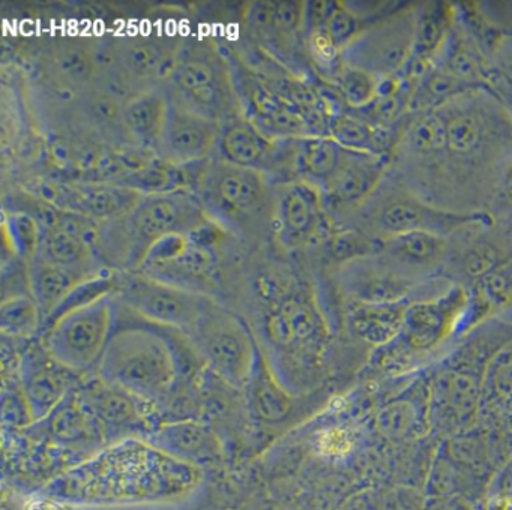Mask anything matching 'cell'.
Segmentation results:
<instances>
[{"label":"cell","mask_w":512,"mask_h":510,"mask_svg":"<svg viewBox=\"0 0 512 510\" xmlns=\"http://www.w3.org/2000/svg\"><path fill=\"white\" fill-rule=\"evenodd\" d=\"M448 134V206L482 212L512 186V120L490 89L472 90L440 108Z\"/></svg>","instance_id":"obj_1"},{"label":"cell","mask_w":512,"mask_h":510,"mask_svg":"<svg viewBox=\"0 0 512 510\" xmlns=\"http://www.w3.org/2000/svg\"><path fill=\"white\" fill-rule=\"evenodd\" d=\"M187 353L197 351L185 333L143 320L115 299L113 332L98 374L134 398H160L175 386Z\"/></svg>","instance_id":"obj_2"},{"label":"cell","mask_w":512,"mask_h":510,"mask_svg":"<svg viewBox=\"0 0 512 510\" xmlns=\"http://www.w3.org/2000/svg\"><path fill=\"white\" fill-rule=\"evenodd\" d=\"M491 215V209L466 213L434 206L388 173L376 191L343 221L349 222V230L371 239L415 231L439 234L449 239L461 228L487 221Z\"/></svg>","instance_id":"obj_3"},{"label":"cell","mask_w":512,"mask_h":510,"mask_svg":"<svg viewBox=\"0 0 512 510\" xmlns=\"http://www.w3.org/2000/svg\"><path fill=\"white\" fill-rule=\"evenodd\" d=\"M212 218L199 195L193 191L160 192L143 195L122 222V263L137 272L143 258L158 240L170 234H191Z\"/></svg>","instance_id":"obj_4"},{"label":"cell","mask_w":512,"mask_h":510,"mask_svg":"<svg viewBox=\"0 0 512 510\" xmlns=\"http://www.w3.org/2000/svg\"><path fill=\"white\" fill-rule=\"evenodd\" d=\"M166 80L178 93V99H173L178 104L218 122L238 117L229 71L209 48H179Z\"/></svg>","instance_id":"obj_5"},{"label":"cell","mask_w":512,"mask_h":510,"mask_svg":"<svg viewBox=\"0 0 512 510\" xmlns=\"http://www.w3.org/2000/svg\"><path fill=\"white\" fill-rule=\"evenodd\" d=\"M188 338L205 366L221 380L233 387L247 386L257 345L239 318L214 300Z\"/></svg>","instance_id":"obj_6"},{"label":"cell","mask_w":512,"mask_h":510,"mask_svg":"<svg viewBox=\"0 0 512 510\" xmlns=\"http://www.w3.org/2000/svg\"><path fill=\"white\" fill-rule=\"evenodd\" d=\"M115 317V294L62 315L44 330L43 347L53 359L74 372L98 366Z\"/></svg>","instance_id":"obj_7"},{"label":"cell","mask_w":512,"mask_h":510,"mask_svg":"<svg viewBox=\"0 0 512 510\" xmlns=\"http://www.w3.org/2000/svg\"><path fill=\"white\" fill-rule=\"evenodd\" d=\"M115 299L143 320L190 335L214 300L199 291L185 290L140 272L119 275Z\"/></svg>","instance_id":"obj_8"},{"label":"cell","mask_w":512,"mask_h":510,"mask_svg":"<svg viewBox=\"0 0 512 510\" xmlns=\"http://www.w3.org/2000/svg\"><path fill=\"white\" fill-rule=\"evenodd\" d=\"M415 18L416 3H403L371 24L341 54L344 65L362 69L379 80L400 75L412 53Z\"/></svg>","instance_id":"obj_9"},{"label":"cell","mask_w":512,"mask_h":510,"mask_svg":"<svg viewBox=\"0 0 512 510\" xmlns=\"http://www.w3.org/2000/svg\"><path fill=\"white\" fill-rule=\"evenodd\" d=\"M512 257V197L500 203L490 219L461 228L449 237L446 264L461 276L484 279L505 267ZM445 264V266H446Z\"/></svg>","instance_id":"obj_10"},{"label":"cell","mask_w":512,"mask_h":510,"mask_svg":"<svg viewBox=\"0 0 512 510\" xmlns=\"http://www.w3.org/2000/svg\"><path fill=\"white\" fill-rule=\"evenodd\" d=\"M217 257L211 243L199 230L191 234H170L151 246L137 272L185 288L199 290L211 279Z\"/></svg>","instance_id":"obj_11"},{"label":"cell","mask_w":512,"mask_h":510,"mask_svg":"<svg viewBox=\"0 0 512 510\" xmlns=\"http://www.w3.org/2000/svg\"><path fill=\"white\" fill-rule=\"evenodd\" d=\"M196 194L214 221L215 216H247L265 204L268 180L262 171L217 159L206 164Z\"/></svg>","instance_id":"obj_12"},{"label":"cell","mask_w":512,"mask_h":510,"mask_svg":"<svg viewBox=\"0 0 512 510\" xmlns=\"http://www.w3.org/2000/svg\"><path fill=\"white\" fill-rule=\"evenodd\" d=\"M341 291L350 303L385 305L413 299L427 281H418L389 266L382 258L365 257L341 264Z\"/></svg>","instance_id":"obj_13"},{"label":"cell","mask_w":512,"mask_h":510,"mask_svg":"<svg viewBox=\"0 0 512 510\" xmlns=\"http://www.w3.org/2000/svg\"><path fill=\"white\" fill-rule=\"evenodd\" d=\"M325 197L317 186L304 180L278 185L274 198L275 233L287 246L310 242L325 228Z\"/></svg>","instance_id":"obj_14"},{"label":"cell","mask_w":512,"mask_h":510,"mask_svg":"<svg viewBox=\"0 0 512 510\" xmlns=\"http://www.w3.org/2000/svg\"><path fill=\"white\" fill-rule=\"evenodd\" d=\"M223 123L196 113L170 99L166 126L161 134L157 153L175 165H191L208 161L217 150Z\"/></svg>","instance_id":"obj_15"},{"label":"cell","mask_w":512,"mask_h":510,"mask_svg":"<svg viewBox=\"0 0 512 510\" xmlns=\"http://www.w3.org/2000/svg\"><path fill=\"white\" fill-rule=\"evenodd\" d=\"M391 158L346 150L343 162L323 191L326 210L335 218H346L358 209L385 179Z\"/></svg>","instance_id":"obj_16"},{"label":"cell","mask_w":512,"mask_h":510,"mask_svg":"<svg viewBox=\"0 0 512 510\" xmlns=\"http://www.w3.org/2000/svg\"><path fill=\"white\" fill-rule=\"evenodd\" d=\"M448 252V237L415 231L377 239L374 255L410 278L427 281L445 267Z\"/></svg>","instance_id":"obj_17"},{"label":"cell","mask_w":512,"mask_h":510,"mask_svg":"<svg viewBox=\"0 0 512 510\" xmlns=\"http://www.w3.org/2000/svg\"><path fill=\"white\" fill-rule=\"evenodd\" d=\"M71 369L43 350L23 359L22 395L34 422L49 417L71 393Z\"/></svg>","instance_id":"obj_18"},{"label":"cell","mask_w":512,"mask_h":510,"mask_svg":"<svg viewBox=\"0 0 512 510\" xmlns=\"http://www.w3.org/2000/svg\"><path fill=\"white\" fill-rule=\"evenodd\" d=\"M464 306L466 293L461 287L448 288L442 294L415 300L407 308L403 330L398 336H403L413 348L433 347L451 332Z\"/></svg>","instance_id":"obj_19"},{"label":"cell","mask_w":512,"mask_h":510,"mask_svg":"<svg viewBox=\"0 0 512 510\" xmlns=\"http://www.w3.org/2000/svg\"><path fill=\"white\" fill-rule=\"evenodd\" d=\"M454 21L452 3H416L415 35L412 53L404 66L403 75L415 84L431 68Z\"/></svg>","instance_id":"obj_20"},{"label":"cell","mask_w":512,"mask_h":510,"mask_svg":"<svg viewBox=\"0 0 512 510\" xmlns=\"http://www.w3.org/2000/svg\"><path fill=\"white\" fill-rule=\"evenodd\" d=\"M142 197L140 192L119 183H95L65 188L58 204L67 212L92 221L112 222L128 215Z\"/></svg>","instance_id":"obj_21"},{"label":"cell","mask_w":512,"mask_h":510,"mask_svg":"<svg viewBox=\"0 0 512 510\" xmlns=\"http://www.w3.org/2000/svg\"><path fill=\"white\" fill-rule=\"evenodd\" d=\"M217 150L221 161L266 173L272 168L277 140L269 138L248 117L238 116L223 122Z\"/></svg>","instance_id":"obj_22"},{"label":"cell","mask_w":512,"mask_h":510,"mask_svg":"<svg viewBox=\"0 0 512 510\" xmlns=\"http://www.w3.org/2000/svg\"><path fill=\"white\" fill-rule=\"evenodd\" d=\"M404 123L394 129L380 128L355 111L335 108L329 117L328 137L337 141L343 149L391 158Z\"/></svg>","instance_id":"obj_23"},{"label":"cell","mask_w":512,"mask_h":510,"mask_svg":"<svg viewBox=\"0 0 512 510\" xmlns=\"http://www.w3.org/2000/svg\"><path fill=\"white\" fill-rule=\"evenodd\" d=\"M454 9V8H452ZM433 65L479 89H488L494 66L475 39L458 23L454 15L451 29Z\"/></svg>","instance_id":"obj_24"},{"label":"cell","mask_w":512,"mask_h":510,"mask_svg":"<svg viewBox=\"0 0 512 510\" xmlns=\"http://www.w3.org/2000/svg\"><path fill=\"white\" fill-rule=\"evenodd\" d=\"M179 48L181 45L148 33L125 38L116 48L115 57L121 71L133 80L166 78Z\"/></svg>","instance_id":"obj_25"},{"label":"cell","mask_w":512,"mask_h":510,"mask_svg":"<svg viewBox=\"0 0 512 510\" xmlns=\"http://www.w3.org/2000/svg\"><path fill=\"white\" fill-rule=\"evenodd\" d=\"M170 98L157 89L142 90L122 107V123L140 146L157 150L169 114Z\"/></svg>","instance_id":"obj_26"},{"label":"cell","mask_w":512,"mask_h":510,"mask_svg":"<svg viewBox=\"0 0 512 510\" xmlns=\"http://www.w3.org/2000/svg\"><path fill=\"white\" fill-rule=\"evenodd\" d=\"M80 215L73 213L67 219H56L49 227L41 228L40 245L35 257L58 264V266L80 269L89 252V230L80 224Z\"/></svg>","instance_id":"obj_27"},{"label":"cell","mask_w":512,"mask_h":510,"mask_svg":"<svg viewBox=\"0 0 512 510\" xmlns=\"http://www.w3.org/2000/svg\"><path fill=\"white\" fill-rule=\"evenodd\" d=\"M412 302L415 300H403V302L385 303V305L350 303L347 323L356 338L368 344L383 345L400 335L407 308Z\"/></svg>","instance_id":"obj_28"},{"label":"cell","mask_w":512,"mask_h":510,"mask_svg":"<svg viewBox=\"0 0 512 510\" xmlns=\"http://www.w3.org/2000/svg\"><path fill=\"white\" fill-rule=\"evenodd\" d=\"M86 278L89 276L82 275L77 269L47 263L37 257L29 260V294L40 308L43 324L70 291Z\"/></svg>","instance_id":"obj_29"},{"label":"cell","mask_w":512,"mask_h":510,"mask_svg":"<svg viewBox=\"0 0 512 510\" xmlns=\"http://www.w3.org/2000/svg\"><path fill=\"white\" fill-rule=\"evenodd\" d=\"M262 351L256 347L253 369L247 381L248 399L251 410L265 422H280L289 414L293 398L278 383L271 369L266 365Z\"/></svg>","instance_id":"obj_30"},{"label":"cell","mask_w":512,"mask_h":510,"mask_svg":"<svg viewBox=\"0 0 512 510\" xmlns=\"http://www.w3.org/2000/svg\"><path fill=\"white\" fill-rule=\"evenodd\" d=\"M478 89L479 87L472 86V84L448 74L439 66L431 65V68L416 83L412 99H410L409 113L440 110L449 102L460 98L461 95Z\"/></svg>","instance_id":"obj_31"},{"label":"cell","mask_w":512,"mask_h":510,"mask_svg":"<svg viewBox=\"0 0 512 510\" xmlns=\"http://www.w3.org/2000/svg\"><path fill=\"white\" fill-rule=\"evenodd\" d=\"M154 443L170 452L208 453L217 447V438L208 425L196 420H182L161 426L154 434Z\"/></svg>","instance_id":"obj_32"},{"label":"cell","mask_w":512,"mask_h":510,"mask_svg":"<svg viewBox=\"0 0 512 510\" xmlns=\"http://www.w3.org/2000/svg\"><path fill=\"white\" fill-rule=\"evenodd\" d=\"M253 29L269 30L283 36L304 32V2H259L253 3L248 14Z\"/></svg>","instance_id":"obj_33"},{"label":"cell","mask_w":512,"mask_h":510,"mask_svg":"<svg viewBox=\"0 0 512 510\" xmlns=\"http://www.w3.org/2000/svg\"><path fill=\"white\" fill-rule=\"evenodd\" d=\"M329 86L337 96V108L358 111L376 99L379 78L353 66H341Z\"/></svg>","instance_id":"obj_34"},{"label":"cell","mask_w":512,"mask_h":510,"mask_svg":"<svg viewBox=\"0 0 512 510\" xmlns=\"http://www.w3.org/2000/svg\"><path fill=\"white\" fill-rule=\"evenodd\" d=\"M269 329L275 341L293 344L310 339L319 329V320L310 305L290 300L272 317Z\"/></svg>","instance_id":"obj_35"},{"label":"cell","mask_w":512,"mask_h":510,"mask_svg":"<svg viewBox=\"0 0 512 510\" xmlns=\"http://www.w3.org/2000/svg\"><path fill=\"white\" fill-rule=\"evenodd\" d=\"M43 327V315L31 294H13L0 308L2 335L13 339L31 338Z\"/></svg>","instance_id":"obj_36"},{"label":"cell","mask_w":512,"mask_h":510,"mask_svg":"<svg viewBox=\"0 0 512 510\" xmlns=\"http://www.w3.org/2000/svg\"><path fill=\"white\" fill-rule=\"evenodd\" d=\"M4 228L14 251L32 260L40 245L41 228L38 222L28 213H11L5 215Z\"/></svg>","instance_id":"obj_37"},{"label":"cell","mask_w":512,"mask_h":510,"mask_svg":"<svg viewBox=\"0 0 512 510\" xmlns=\"http://www.w3.org/2000/svg\"><path fill=\"white\" fill-rule=\"evenodd\" d=\"M316 447L325 456L346 455L352 449V438L344 429L329 428L317 435Z\"/></svg>","instance_id":"obj_38"},{"label":"cell","mask_w":512,"mask_h":510,"mask_svg":"<svg viewBox=\"0 0 512 510\" xmlns=\"http://www.w3.org/2000/svg\"><path fill=\"white\" fill-rule=\"evenodd\" d=\"M491 63L499 74H502L512 84V32L503 30L493 54Z\"/></svg>","instance_id":"obj_39"},{"label":"cell","mask_w":512,"mask_h":510,"mask_svg":"<svg viewBox=\"0 0 512 510\" xmlns=\"http://www.w3.org/2000/svg\"><path fill=\"white\" fill-rule=\"evenodd\" d=\"M488 89L499 99L500 104L505 107L506 113L509 114L512 120V84L502 74H499L496 68H494L493 74L488 80Z\"/></svg>","instance_id":"obj_40"},{"label":"cell","mask_w":512,"mask_h":510,"mask_svg":"<svg viewBox=\"0 0 512 510\" xmlns=\"http://www.w3.org/2000/svg\"><path fill=\"white\" fill-rule=\"evenodd\" d=\"M25 510H68L64 504L58 501L49 500V498H32L26 504Z\"/></svg>","instance_id":"obj_41"},{"label":"cell","mask_w":512,"mask_h":510,"mask_svg":"<svg viewBox=\"0 0 512 510\" xmlns=\"http://www.w3.org/2000/svg\"><path fill=\"white\" fill-rule=\"evenodd\" d=\"M427 510H469L466 504L458 500H437L428 506Z\"/></svg>","instance_id":"obj_42"}]
</instances>
